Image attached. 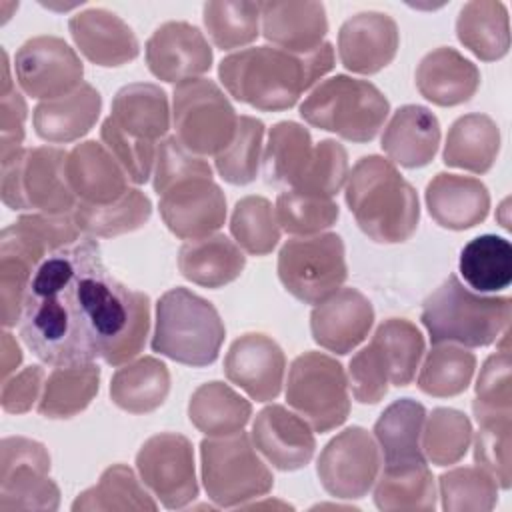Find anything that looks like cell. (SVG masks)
I'll use <instances>...</instances> for the list:
<instances>
[{
    "instance_id": "obj_15",
    "label": "cell",
    "mask_w": 512,
    "mask_h": 512,
    "mask_svg": "<svg viewBox=\"0 0 512 512\" xmlns=\"http://www.w3.org/2000/svg\"><path fill=\"white\" fill-rule=\"evenodd\" d=\"M14 72L20 88L42 100H52L82 84L84 66L74 48L56 36L26 40L14 56Z\"/></svg>"
},
{
    "instance_id": "obj_23",
    "label": "cell",
    "mask_w": 512,
    "mask_h": 512,
    "mask_svg": "<svg viewBox=\"0 0 512 512\" xmlns=\"http://www.w3.org/2000/svg\"><path fill=\"white\" fill-rule=\"evenodd\" d=\"M260 20L262 36L294 54L316 52L328 32L322 2H260Z\"/></svg>"
},
{
    "instance_id": "obj_10",
    "label": "cell",
    "mask_w": 512,
    "mask_h": 512,
    "mask_svg": "<svg viewBox=\"0 0 512 512\" xmlns=\"http://www.w3.org/2000/svg\"><path fill=\"white\" fill-rule=\"evenodd\" d=\"M286 400L320 434L342 426L350 414L342 364L314 350L296 356L288 368Z\"/></svg>"
},
{
    "instance_id": "obj_28",
    "label": "cell",
    "mask_w": 512,
    "mask_h": 512,
    "mask_svg": "<svg viewBox=\"0 0 512 512\" xmlns=\"http://www.w3.org/2000/svg\"><path fill=\"white\" fill-rule=\"evenodd\" d=\"M100 110V92L92 84L82 82L76 90L64 96L36 104L32 114L34 132L52 144L74 142L90 132L100 116Z\"/></svg>"
},
{
    "instance_id": "obj_12",
    "label": "cell",
    "mask_w": 512,
    "mask_h": 512,
    "mask_svg": "<svg viewBox=\"0 0 512 512\" xmlns=\"http://www.w3.org/2000/svg\"><path fill=\"white\" fill-rule=\"evenodd\" d=\"M50 454L44 444L10 436L0 442V512L56 510L60 490L48 476Z\"/></svg>"
},
{
    "instance_id": "obj_9",
    "label": "cell",
    "mask_w": 512,
    "mask_h": 512,
    "mask_svg": "<svg viewBox=\"0 0 512 512\" xmlns=\"http://www.w3.org/2000/svg\"><path fill=\"white\" fill-rule=\"evenodd\" d=\"M172 122L176 138L198 156L220 154L234 138L238 114L220 86L192 78L174 86Z\"/></svg>"
},
{
    "instance_id": "obj_57",
    "label": "cell",
    "mask_w": 512,
    "mask_h": 512,
    "mask_svg": "<svg viewBox=\"0 0 512 512\" xmlns=\"http://www.w3.org/2000/svg\"><path fill=\"white\" fill-rule=\"evenodd\" d=\"M4 58V80L0 94V158L10 156L12 152L22 148L24 140V120H26V102L22 94L12 88V80L8 74V54L2 52Z\"/></svg>"
},
{
    "instance_id": "obj_36",
    "label": "cell",
    "mask_w": 512,
    "mask_h": 512,
    "mask_svg": "<svg viewBox=\"0 0 512 512\" xmlns=\"http://www.w3.org/2000/svg\"><path fill=\"white\" fill-rule=\"evenodd\" d=\"M100 368L94 362L54 366L44 382L38 412L50 420H64L80 414L98 394Z\"/></svg>"
},
{
    "instance_id": "obj_1",
    "label": "cell",
    "mask_w": 512,
    "mask_h": 512,
    "mask_svg": "<svg viewBox=\"0 0 512 512\" xmlns=\"http://www.w3.org/2000/svg\"><path fill=\"white\" fill-rule=\"evenodd\" d=\"M150 330V298L118 282L94 238L48 254L26 292L20 336L50 366L136 358Z\"/></svg>"
},
{
    "instance_id": "obj_43",
    "label": "cell",
    "mask_w": 512,
    "mask_h": 512,
    "mask_svg": "<svg viewBox=\"0 0 512 512\" xmlns=\"http://www.w3.org/2000/svg\"><path fill=\"white\" fill-rule=\"evenodd\" d=\"M474 368L476 356L464 346L448 342L434 344L424 358L416 384L424 394L436 398L458 396L468 388Z\"/></svg>"
},
{
    "instance_id": "obj_27",
    "label": "cell",
    "mask_w": 512,
    "mask_h": 512,
    "mask_svg": "<svg viewBox=\"0 0 512 512\" xmlns=\"http://www.w3.org/2000/svg\"><path fill=\"white\" fill-rule=\"evenodd\" d=\"M480 86V70L458 50L442 46L428 52L416 68L418 92L436 106L468 102Z\"/></svg>"
},
{
    "instance_id": "obj_13",
    "label": "cell",
    "mask_w": 512,
    "mask_h": 512,
    "mask_svg": "<svg viewBox=\"0 0 512 512\" xmlns=\"http://www.w3.org/2000/svg\"><path fill=\"white\" fill-rule=\"evenodd\" d=\"M136 470L164 508H184L198 496L192 442L182 434L150 436L136 454Z\"/></svg>"
},
{
    "instance_id": "obj_11",
    "label": "cell",
    "mask_w": 512,
    "mask_h": 512,
    "mask_svg": "<svg viewBox=\"0 0 512 512\" xmlns=\"http://www.w3.org/2000/svg\"><path fill=\"white\" fill-rule=\"evenodd\" d=\"M348 276L344 242L338 234L290 238L278 254V278L304 304H320L338 292Z\"/></svg>"
},
{
    "instance_id": "obj_38",
    "label": "cell",
    "mask_w": 512,
    "mask_h": 512,
    "mask_svg": "<svg viewBox=\"0 0 512 512\" xmlns=\"http://www.w3.org/2000/svg\"><path fill=\"white\" fill-rule=\"evenodd\" d=\"M72 216L80 232L114 238L142 228L152 216V202L142 190L128 188L120 198L106 204L78 202Z\"/></svg>"
},
{
    "instance_id": "obj_35",
    "label": "cell",
    "mask_w": 512,
    "mask_h": 512,
    "mask_svg": "<svg viewBox=\"0 0 512 512\" xmlns=\"http://www.w3.org/2000/svg\"><path fill=\"white\" fill-rule=\"evenodd\" d=\"M314 158V144L308 128L298 122H276L268 132L264 150V178L268 184H286L296 190Z\"/></svg>"
},
{
    "instance_id": "obj_4",
    "label": "cell",
    "mask_w": 512,
    "mask_h": 512,
    "mask_svg": "<svg viewBox=\"0 0 512 512\" xmlns=\"http://www.w3.org/2000/svg\"><path fill=\"white\" fill-rule=\"evenodd\" d=\"M512 300L486 296L466 288L450 274L422 306L420 320L432 344H460L478 348L496 342L510 324Z\"/></svg>"
},
{
    "instance_id": "obj_17",
    "label": "cell",
    "mask_w": 512,
    "mask_h": 512,
    "mask_svg": "<svg viewBox=\"0 0 512 512\" xmlns=\"http://www.w3.org/2000/svg\"><path fill=\"white\" fill-rule=\"evenodd\" d=\"M286 358L266 334L248 332L236 338L224 358L226 378L256 402L276 400L284 384Z\"/></svg>"
},
{
    "instance_id": "obj_6",
    "label": "cell",
    "mask_w": 512,
    "mask_h": 512,
    "mask_svg": "<svg viewBox=\"0 0 512 512\" xmlns=\"http://www.w3.org/2000/svg\"><path fill=\"white\" fill-rule=\"evenodd\" d=\"M390 102L368 80L336 74L320 82L300 104V116L314 128L350 142H370L388 118Z\"/></svg>"
},
{
    "instance_id": "obj_59",
    "label": "cell",
    "mask_w": 512,
    "mask_h": 512,
    "mask_svg": "<svg viewBox=\"0 0 512 512\" xmlns=\"http://www.w3.org/2000/svg\"><path fill=\"white\" fill-rule=\"evenodd\" d=\"M20 362H22V352H20L18 342L12 338L10 332H4L2 334V376H4V380L8 378V374L12 370L18 368Z\"/></svg>"
},
{
    "instance_id": "obj_25",
    "label": "cell",
    "mask_w": 512,
    "mask_h": 512,
    "mask_svg": "<svg viewBox=\"0 0 512 512\" xmlns=\"http://www.w3.org/2000/svg\"><path fill=\"white\" fill-rule=\"evenodd\" d=\"M66 178L80 202L106 204L128 190V174L96 140L76 144L66 156Z\"/></svg>"
},
{
    "instance_id": "obj_3",
    "label": "cell",
    "mask_w": 512,
    "mask_h": 512,
    "mask_svg": "<svg viewBox=\"0 0 512 512\" xmlns=\"http://www.w3.org/2000/svg\"><path fill=\"white\" fill-rule=\"evenodd\" d=\"M344 196L360 230L378 244L406 242L418 228V194L382 156H362L354 164Z\"/></svg>"
},
{
    "instance_id": "obj_44",
    "label": "cell",
    "mask_w": 512,
    "mask_h": 512,
    "mask_svg": "<svg viewBox=\"0 0 512 512\" xmlns=\"http://www.w3.org/2000/svg\"><path fill=\"white\" fill-rule=\"evenodd\" d=\"M370 342L378 346L386 360L390 384L408 386L424 354L422 332L406 318H388L376 328Z\"/></svg>"
},
{
    "instance_id": "obj_53",
    "label": "cell",
    "mask_w": 512,
    "mask_h": 512,
    "mask_svg": "<svg viewBox=\"0 0 512 512\" xmlns=\"http://www.w3.org/2000/svg\"><path fill=\"white\" fill-rule=\"evenodd\" d=\"M478 432L474 440V460L480 468L494 476L496 484L504 490L510 488L512 470H510V432H512V414L490 416L478 420Z\"/></svg>"
},
{
    "instance_id": "obj_55",
    "label": "cell",
    "mask_w": 512,
    "mask_h": 512,
    "mask_svg": "<svg viewBox=\"0 0 512 512\" xmlns=\"http://www.w3.org/2000/svg\"><path fill=\"white\" fill-rule=\"evenodd\" d=\"M100 138L132 182L136 184L148 182L154 160H156L154 142H146L130 136L110 116L100 126Z\"/></svg>"
},
{
    "instance_id": "obj_29",
    "label": "cell",
    "mask_w": 512,
    "mask_h": 512,
    "mask_svg": "<svg viewBox=\"0 0 512 512\" xmlns=\"http://www.w3.org/2000/svg\"><path fill=\"white\" fill-rule=\"evenodd\" d=\"M424 420L426 408L412 398L394 400L380 414L374 424V436L384 454V468L428 462L420 444Z\"/></svg>"
},
{
    "instance_id": "obj_22",
    "label": "cell",
    "mask_w": 512,
    "mask_h": 512,
    "mask_svg": "<svg viewBox=\"0 0 512 512\" xmlns=\"http://www.w3.org/2000/svg\"><path fill=\"white\" fill-rule=\"evenodd\" d=\"M68 30L78 50L92 64L104 68L128 64L140 52L132 28L118 14L104 8H88L74 14L68 22Z\"/></svg>"
},
{
    "instance_id": "obj_5",
    "label": "cell",
    "mask_w": 512,
    "mask_h": 512,
    "mask_svg": "<svg viewBox=\"0 0 512 512\" xmlns=\"http://www.w3.org/2000/svg\"><path fill=\"white\" fill-rule=\"evenodd\" d=\"M226 328L218 310L188 288H172L156 302L152 350L186 366H208L218 358Z\"/></svg>"
},
{
    "instance_id": "obj_40",
    "label": "cell",
    "mask_w": 512,
    "mask_h": 512,
    "mask_svg": "<svg viewBox=\"0 0 512 512\" xmlns=\"http://www.w3.org/2000/svg\"><path fill=\"white\" fill-rule=\"evenodd\" d=\"M74 512H110V510H158L154 498L126 464L108 466L100 480L76 496Z\"/></svg>"
},
{
    "instance_id": "obj_49",
    "label": "cell",
    "mask_w": 512,
    "mask_h": 512,
    "mask_svg": "<svg viewBox=\"0 0 512 512\" xmlns=\"http://www.w3.org/2000/svg\"><path fill=\"white\" fill-rule=\"evenodd\" d=\"M264 124L254 116H238V128L232 142L214 156L218 174L230 184H250L256 180L262 154Z\"/></svg>"
},
{
    "instance_id": "obj_32",
    "label": "cell",
    "mask_w": 512,
    "mask_h": 512,
    "mask_svg": "<svg viewBox=\"0 0 512 512\" xmlns=\"http://www.w3.org/2000/svg\"><path fill=\"white\" fill-rule=\"evenodd\" d=\"M500 150L498 124L480 112L460 116L448 130L442 160L446 166L486 174Z\"/></svg>"
},
{
    "instance_id": "obj_37",
    "label": "cell",
    "mask_w": 512,
    "mask_h": 512,
    "mask_svg": "<svg viewBox=\"0 0 512 512\" xmlns=\"http://www.w3.org/2000/svg\"><path fill=\"white\" fill-rule=\"evenodd\" d=\"M252 416V406L228 384L212 380L198 386L188 402V418L206 436L240 432Z\"/></svg>"
},
{
    "instance_id": "obj_30",
    "label": "cell",
    "mask_w": 512,
    "mask_h": 512,
    "mask_svg": "<svg viewBox=\"0 0 512 512\" xmlns=\"http://www.w3.org/2000/svg\"><path fill=\"white\" fill-rule=\"evenodd\" d=\"M244 266V252L224 234L188 240L178 252V268L182 276L204 288H222L234 282Z\"/></svg>"
},
{
    "instance_id": "obj_58",
    "label": "cell",
    "mask_w": 512,
    "mask_h": 512,
    "mask_svg": "<svg viewBox=\"0 0 512 512\" xmlns=\"http://www.w3.org/2000/svg\"><path fill=\"white\" fill-rule=\"evenodd\" d=\"M44 388V370L40 366H26L22 372L6 378L2 384L0 404L8 414H24L40 400Z\"/></svg>"
},
{
    "instance_id": "obj_52",
    "label": "cell",
    "mask_w": 512,
    "mask_h": 512,
    "mask_svg": "<svg viewBox=\"0 0 512 512\" xmlns=\"http://www.w3.org/2000/svg\"><path fill=\"white\" fill-rule=\"evenodd\" d=\"M510 350L502 348L496 354H490L476 380V396L472 410L476 420L490 416L512 414V376H510Z\"/></svg>"
},
{
    "instance_id": "obj_14",
    "label": "cell",
    "mask_w": 512,
    "mask_h": 512,
    "mask_svg": "<svg viewBox=\"0 0 512 512\" xmlns=\"http://www.w3.org/2000/svg\"><path fill=\"white\" fill-rule=\"evenodd\" d=\"M316 472L330 496L342 500L362 498L378 478L380 448L368 430L350 426L322 448Z\"/></svg>"
},
{
    "instance_id": "obj_50",
    "label": "cell",
    "mask_w": 512,
    "mask_h": 512,
    "mask_svg": "<svg viewBox=\"0 0 512 512\" xmlns=\"http://www.w3.org/2000/svg\"><path fill=\"white\" fill-rule=\"evenodd\" d=\"M274 214L278 226L288 234L314 236L336 224L340 210L332 198L284 190L276 198Z\"/></svg>"
},
{
    "instance_id": "obj_33",
    "label": "cell",
    "mask_w": 512,
    "mask_h": 512,
    "mask_svg": "<svg viewBox=\"0 0 512 512\" xmlns=\"http://www.w3.org/2000/svg\"><path fill=\"white\" fill-rule=\"evenodd\" d=\"M170 392L168 366L154 358L144 356L126 362L110 380L112 402L130 414H148L160 408Z\"/></svg>"
},
{
    "instance_id": "obj_18",
    "label": "cell",
    "mask_w": 512,
    "mask_h": 512,
    "mask_svg": "<svg viewBox=\"0 0 512 512\" xmlns=\"http://www.w3.org/2000/svg\"><path fill=\"white\" fill-rule=\"evenodd\" d=\"M146 64L158 80L180 84L210 70L212 48L194 24L172 20L148 38Z\"/></svg>"
},
{
    "instance_id": "obj_45",
    "label": "cell",
    "mask_w": 512,
    "mask_h": 512,
    "mask_svg": "<svg viewBox=\"0 0 512 512\" xmlns=\"http://www.w3.org/2000/svg\"><path fill=\"white\" fill-rule=\"evenodd\" d=\"M472 442L470 418L454 408H434L426 414L422 452L434 466H450L464 458Z\"/></svg>"
},
{
    "instance_id": "obj_16",
    "label": "cell",
    "mask_w": 512,
    "mask_h": 512,
    "mask_svg": "<svg viewBox=\"0 0 512 512\" xmlns=\"http://www.w3.org/2000/svg\"><path fill=\"white\" fill-rule=\"evenodd\" d=\"M166 228L182 240L214 234L226 220V198L212 178H188L168 188L158 202Z\"/></svg>"
},
{
    "instance_id": "obj_46",
    "label": "cell",
    "mask_w": 512,
    "mask_h": 512,
    "mask_svg": "<svg viewBox=\"0 0 512 512\" xmlns=\"http://www.w3.org/2000/svg\"><path fill=\"white\" fill-rule=\"evenodd\" d=\"M202 20L216 48H240L254 42L260 34V2H206L202 8Z\"/></svg>"
},
{
    "instance_id": "obj_54",
    "label": "cell",
    "mask_w": 512,
    "mask_h": 512,
    "mask_svg": "<svg viewBox=\"0 0 512 512\" xmlns=\"http://www.w3.org/2000/svg\"><path fill=\"white\" fill-rule=\"evenodd\" d=\"M188 178H212L210 164L198 154L190 152L176 136L160 140L154 160V192L162 196L168 188Z\"/></svg>"
},
{
    "instance_id": "obj_2",
    "label": "cell",
    "mask_w": 512,
    "mask_h": 512,
    "mask_svg": "<svg viewBox=\"0 0 512 512\" xmlns=\"http://www.w3.org/2000/svg\"><path fill=\"white\" fill-rule=\"evenodd\" d=\"M332 68L334 48L330 42L310 54L254 46L224 56L218 64V78L234 100L262 112H278L292 108Z\"/></svg>"
},
{
    "instance_id": "obj_24",
    "label": "cell",
    "mask_w": 512,
    "mask_h": 512,
    "mask_svg": "<svg viewBox=\"0 0 512 512\" xmlns=\"http://www.w3.org/2000/svg\"><path fill=\"white\" fill-rule=\"evenodd\" d=\"M424 198L434 222L448 230L474 228L490 210L488 188L472 176L440 172L428 182Z\"/></svg>"
},
{
    "instance_id": "obj_7",
    "label": "cell",
    "mask_w": 512,
    "mask_h": 512,
    "mask_svg": "<svg viewBox=\"0 0 512 512\" xmlns=\"http://www.w3.org/2000/svg\"><path fill=\"white\" fill-rule=\"evenodd\" d=\"M200 472L208 498L220 508L244 506L274 486L270 468L242 430L204 438L200 442Z\"/></svg>"
},
{
    "instance_id": "obj_31",
    "label": "cell",
    "mask_w": 512,
    "mask_h": 512,
    "mask_svg": "<svg viewBox=\"0 0 512 512\" xmlns=\"http://www.w3.org/2000/svg\"><path fill=\"white\" fill-rule=\"evenodd\" d=\"M110 118L130 136L156 142L170 128V106L166 92L150 82L122 86L112 100Z\"/></svg>"
},
{
    "instance_id": "obj_21",
    "label": "cell",
    "mask_w": 512,
    "mask_h": 512,
    "mask_svg": "<svg viewBox=\"0 0 512 512\" xmlns=\"http://www.w3.org/2000/svg\"><path fill=\"white\" fill-rule=\"evenodd\" d=\"M374 324L372 302L356 288H340L310 314V330L322 348L348 354L370 332Z\"/></svg>"
},
{
    "instance_id": "obj_19",
    "label": "cell",
    "mask_w": 512,
    "mask_h": 512,
    "mask_svg": "<svg viewBox=\"0 0 512 512\" xmlns=\"http://www.w3.org/2000/svg\"><path fill=\"white\" fill-rule=\"evenodd\" d=\"M250 438L268 464L284 472L304 468L316 450L312 426L280 404H270L256 414Z\"/></svg>"
},
{
    "instance_id": "obj_41",
    "label": "cell",
    "mask_w": 512,
    "mask_h": 512,
    "mask_svg": "<svg viewBox=\"0 0 512 512\" xmlns=\"http://www.w3.org/2000/svg\"><path fill=\"white\" fill-rule=\"evenodd\" d=\"M374 504L380 510H434V476L426 462L412 466L384 468L376 478Z\"/></svg>"
},
{
    "instance_id": "obj_20",
    "label": "cell",
    "mask_w": 512,
    "mask_h": 512,
    "mask_svg": "<svg viewBox=\"0 0 512 512\" xmlns=\"http://www.w3.org/2000/svg\"><path fill=\"white\" fill-rule=\"evenodd\" d=\"M398 44V26L384 12H358L338 32L340 62L356 74H376L386 68L394 60Z\"/></svg>"
},
{
    "instance_id": "obj_39",
    "label": "cell",
    "mask_w": 512,
    "mask_h": 512,
    "mask_svg": "<svg viewBox=\"0 0 512 512\" xmlns=\"http://www.w3.org/2000/svg\"><path fill=\"white\" fill-rule=\"evenodd\" d=\"M458 270L474 292L504 290L512 282V246L496 234L476 236L462 248Z\"/></svg>"
},
{
    "instance_id": "obj_8",
    "label": "cell",
    "mask_w": 512,
    "mask_h": 512,
    "mask_svg": "<svg viewBox=\"0 0 512 512\" xmlns=\"http://www.w3.org/2000/svg\"><path fill=\"white\" fill-rule=\"evenodd\" d=\"M66 156L62 148L36 146L2 158V202L12 210L74 212L78 202L66 178Z\"/></svg>"
},
{
    "instance_id": "obj_48",
    "label": "cell",
    "mask_w": 512,
    "mask_h": 512,
    "mask_svg": "<svg viewBox=\"0 0 512 512\" xmlns=\"http://www.w3.org/2000/svg\"><path fill=\"white\" fill-rule=\"evenodd\" d=\"M230 232L244 252L252 256L270 254L280 240V226L270 200L264 196L238 200L232 210Z\"/></svg>"
},
{
    "instance_id": "obj_47",
    "label": "cell",
    "mask_w": 512,
    "mask_h": 512,
    "mask_svg": "<svg viewBox=\"0 0 512 512\" xmlns=\"http://www.w3.org/2000/svg\"><path fill=\"white\" fill-rule=\"evenodd\" d=\"M446 512H490L498 502V484L480 466H460L438 478Z\"/></svg>"
},
{
    "instance_id": "obj_51",
    "label": "cell",
    "mask_w": 512,
    "mask_h": 512,
    "mask_svg": "<svg viewBox=\"0 0 512 512\" xmlns=\"http://www.w3.org/2000/svg\"><path fill=\"white\" fill-rule=\"evenodd\" d=\"M40 260L26 250L0 240V300H2V324L6 328L16 326L22 318L24 300L32 276Z\"/></svg>"
},
{
    "instance_id": "obj_56",
    "label": "cell",
    "mask_w": 512,
    "mask_h": 512,
    "mask_svg": "<svg viewBox=\"0 0 512 512\" xmlns=\"http://www.w3.org/2000/svg\"><path fill=\"white\" fill-rule=\"evenodd\" d=\"M348 378L352 396L360 404H376L386 396L390 374L386 360L374 342L352 356L348 364Z\"/></svg>"
},
{
    "instance_id": "obj_42",
    "label": "cell",
    "mask_w": 512,
    "mask_h": 512,
    "mask_svg": "<svg viewBox=\"0 0 512 512\" xmlns=\"http://www.w3.org/2000/svg\"><path fill=\"white\" fill-rule=\"evenodd\" d=\"M80 230L74 222L72 214H44V212H32L20 216L14 224L6 226L0 234V240H8L40 262L78 240Z\"/></svg>"
},
{
    "instance_id": "obj_26",
    "label": "cell",
    "mask_w": 512,
    "mask_h": 512,
    "mask_svg": "<svg viewBox=\"0 0 512 512\" xmlns=\"http://www.w3.org/2000/svg\"><path fill=\"white\" fill-rule=\"evenodd\" d=\"M380 146L392 164L422 168L430 164L438 152L440 122L426 106H400L386 124Z\"/></svg>"
},
{
    "instance_id": "obj_34",
    "label": "cell",
    "mask_w": 512,
    "mask_h": 512,
    "mask_svg": "<svg viewBox=\"0 0 512 512\" xmlns=\"http://www.w3.org/2000/svg\"><path fill=\"white\" fill-rule=\"evenodd\" d=\"M456 36L484 62L500 60L510 48V22L504 2L474 0L462 6L456 20Z\"/></svg>"
}]
</instances>
